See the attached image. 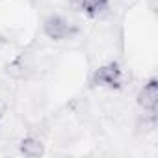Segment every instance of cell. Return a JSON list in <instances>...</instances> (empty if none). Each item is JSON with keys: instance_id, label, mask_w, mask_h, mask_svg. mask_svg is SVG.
Instances as JSON below:
<instances>
[{"instance_id": "cell-1", "label": "cell", "mask_w": 158, "mask_h": 158, "mask_svg": "<svg viewBox=\"0 0 158 158\" xmlns=\"http://www.w3.org/2000/svg\"><path fill=\"white\" fill-rule=\"evenodd\" d=\"M91 84L95 88H108V89H119L123 86V69L117 61H108L95 69L91 74Z\"/></svg>"}, {"instance_id": "cell-2", "label": "cell", "mask_w": 158, "mask_h": 158, "mask_svg": "<svg viewBox=\"0 0 158 158\" xmlns=\"http://www.w3.org/2000/svg\"><path fill=\"white\" fill-rule=\"evenodd\" d=\"M78 32L76 26H73L65 17L61 15H48L45 21H43V34L50 39V41H63V39H69L73 37L74 34Z\"/></svg>"}, {"instance_id": "cell-3", "label": "cell", "mask_w": 158, "mask_h": 158, "mask_svg": "<svg viewBox=\"0 0 158 158\" xmlns=\"http://www.w3.org/2000/svg\"><path fill=\"white\" fill-rule=\"evenodd\" d=\"M136 101L145 112H149V114L156 112V108H158V80L156 78H149L143 84V88L138 91Z\"/></svg>"}, {"instance_id": "cell-4", "label": "cell", "mask_w": 158, "mask_h": 158, "mask_svg": "<svg viewBox=\"0 0 158 158\" xmlns=\"http://www.w3.org/2000/svg\"><path fill=\"white\" fill-rule=\"evenodd\" d=\"M71 6L86 17H101L110 10V0H71Z\"/></svg>"}, {"instance_id": "cell-5", "label": "cell", "mask_w": 158, "mask_h": 158, "mask_svg": "<svg viewBox=\"0 0 158 158\" xmlns=\"http://www.w3.org/2000/svg\"><path fill=\"white\" fill-rule=\"evenodd\" d=\"M19 151H21V154H24L28 158H37V156H43L45 154V145H43L41 139L28 136V138H23L21 139Z\"/></svg>"}]
</instances>
